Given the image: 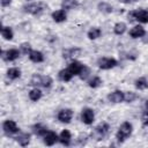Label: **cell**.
<instances>
[{
	"label": "cell",
	"mask_w": 148,
	"mask_h": 148,
	"mask_svg": "<svg viewBox=\"0 0 148 148\" xmlns=\"http://www.w3.org/2000/svg\"><path fill=\"white\" fill-rule=\"evenodd\" d=\"M132 131H133L132 124H131L130 121H124V123L119 126V128H118V131H117V133H116V139H117V141H118V142H124V141L132 134Z\"/></svg>",
	"instance_id": "1"
},
{
	"label": "cell",
	"mask_w": 148,
	"mask_h": 148,
	"mask_svg": "<svg viewBox=\"0 0 148 148\" xmlns=\"http://www.w3.org/2000/svg\"><path fill=\"white\" fill-rule=\"evenodd\" d=\"M45 9H47V5L45 2H32V3H28L25 6H23V12L31 14V15H40L42 13L45 12Z\"/></svg>",
	"instance_id": "2"
},
{
	"label": "cell",
	"mask_w": 148,
	"mask_h": 148,
	"mask_svg": "<svg viewBox=\"0 0 148 148\" xmlns=\"http://www.w3.org/2000/svg\"><path fill=\"white\" fill-rule=\"evenodd\" d=\"M128 21H134L136 20L140 23H148V10L147 9H135V10H131L127 14Z\"/></svg>",
	"instance_id": "3"
},
{
	"label": "cell",
	"mask_w": 148,
	"mask_h": 148,
	"mask_svg": "<svg viewBox=\"0 0 148 148\" xmlns=\"http://www.w3.org/2000/svg\"><path fill=\"white\" fill-rule=\"evenodd\" d=\"M109 132H110V125L106 121H102L95 127L94 133L91 134V136L95 140H103L109 134Z\"/></svg>",
	"instance_id": "4"
},
{
	"label": "cell",
	"mask_w": 148,
	"mask_h": 148,
	"mask_svg": "<svg viewBox=\"0 0 148 148\" xmlns=\"http://www.w3.org/2000/svg\"><path fill=\"white\" fill-rule=\"evenodd\" d=\"M118 65V61L114 58L110 57H101L97 59V66L101 69H111Z\"/></svg>",
	"instance_id": "5"
},
{
	"label": "cell",
	"mask_w": 148,
	"mask_h": 148,
	"mask_svg": "<svg viewBox=\"0 0 148 148\" xmlns=\"http://www.w3.org/2000/svg\"><path fill=\"white\" fill-rule=\"evenodd\" d=\"M2 130L7 135H13V134H17L20 132V128L17 126V124L12 120V119H7L2 123Z\"/></svg>",
	"instance_id": "6"
},
{
	"label": "cell",
	"mask_w": 148,
	"mask_h": 148,
	"mask_svg": "<svg viewBox=\"0 0 148 148\" xmlns=\"http://www.w3.org/2000/svg\"><path fill=\"white\" fill-rule=\"evenodd\" d=\"M20 54H21V51L17 49H8V50L1 51V58L5 61H14L20 57Z\"/></svg>",
	"instance_id": "7"
},
{
	"label": "cell",
	"mask_w": 148,
	"mask_h": 148,
	"mask_svg": "<svg viewBox=\"0 0 148 148\" xmlns=\"http://www.w3.org/2000/svg\"><path fill=\"white\" fill-rule=\"evenodd\" d=\"M95 119V112L91 108H84L81 111V120L86 125H91Z\"/></svg>",
	"instance_id": "8"
},
{
	"label": "cell",
	"mask_w": 148,
	"mask_h": 148,
	"mask_svg": "<svg viewBox=\"0 0 148 148\" xmlns=\"http://www.w3.org/2000/svg\"><path fill=\"white\" fill-rule=\"evenodd\" d=\"M73 114H74V112H73L72 109H68V108L67 109H61L57 114V119L60 123L68 124V123H71V120L73 118Z\"/></svg>",
	"instance_id": "9"
},
{
	"label": "cell",
	"mask_w": 148,
	"mask_h": 148,
	"mask_svg": "<svg viewBox=\"0 0 148 148\" xmlns=\"http://www.w3.org/2000/svg\"><path fill=\"white\" fill-rule=\"evenodd\" d=\"M43 139L46 146H53L57 141H59V135L53 131H47L46 134L43 136Z\"/></svg>",
	"instance_id": "10"
},
{
	"label": "cell",
	"mask_w": 148,
	"mask_h": 148,
	"mask_svg": "<svg viewBox=\"0 0 148 148\" xmlns=\"http://www.w3.org/2000/svg\"><path fill=\"white\" fill-rule=\"evenodd\" d=\"M51 16H52V18H53L54 22L61 23V22H65V21H66V18H67V13H66V10H65L64 8H61V9H57V10L52 12Z\"/></svg>",
	"instance_id": "11"
},
{
	"label": "cell",
	"mask_w": 148,
	"mask_h": 148,
	"mask_svg": "<svg viewBox=\"0 0 148 148\" xmlns=\"http://www.w3.org/2000/svg\"><path fill=\"white\" fill-rule=\"evenodd\" d=\"M108 99L111 103H121L124 102V92L121 90H114L108 95Z\"/></svg>",
	"instance_id": "12"
},
{
	"label": "cell",
	"mask_w": 148,
	"mask_h": 148,
	"mask_svg": "<svg viewBox=\"0 0 148 148\" xmlns=\"http://www.w3.org/2000/svg\"><path fill=\"white\" fill-rule=\"evenodd\" d=\"M16 140V142L21 146V147H27L30 143V134L29 133H17V135L14 138Z\"/></svg>",
	"instance_id": "13"
},
{
	"label": "cell",
	"mask_w": 148,
	"mask_h": 148,
	"mask_svg": "<svg viewBox=\"0 0 148 148\" xmlns=\"http://www.w3.org/2000/svg\"><path fill=\"white\" fill-rule=\"evenodd\" d=\"M72 141V134L68 130H62L61 133L59 134V142L62 146H69Z\"/></svg>",
	"instance_id": "14"
},
{
	"label": "cell",
	"mask_w": 148,
	"mask_h": 148,
	"mask_svg": "<svg viewBox=\"0 0 148 148\" xmlns=\"http://www.w3.org/2000/svg\"><path fill=\"white\" fill-rule=\"evenodd\" d=\"M146 34V30L142 25H134L131 30H130V36L132 38H142L143 35Z\"/></svg>",
	"instance_id": "15"
},
{
	"label": "cell",
	"mask_w": 148,
	"mask_h": 148,
	"mask_svg": "<svg viewBox=\"0 0 148 148\" xmlns=\"http://www.w3.org/2000/svg\"><path fill=\"white\" fill-rule=\"evenodd\" d=\"M28 57L32 62H36V64L44 61V54L38 50H31L30 53L28 54Z\"/></svg>",
	"instance_id": "16"
},
{
	"label": "cell",
	"mask_w": 148,
	"mask_h": 148,
	"mask_svg": "<svg viewBox=\"0 0 148 148\" xmlns=\"http://www.w3.org/2000/svg\"><path fill=\"white\" fill-rule=\"evenodd\" d=\"M82 50L79 49V47H71V49H67L62 52V57L65 59H68V58H75V57H79L81 54Z\"/></svg>",
	"instance_id": "17"
},
{
	"label": "cell",
	"mask_w": 148,
	"mask_h": 148,
	"mask_svg": "<svg viewBox=\"0 0 148 148\" xmlns=\"http://www.w3.org/2000/svg\"><path fill=\"white\" fill-rule=\"evenodd\" d=\"M83 64L82 62H80V61H77V60H73L69 65H68V69L73 73V75H79L80 74V72L82 71V68H83Z\"/></svg>",
	"instance_id": "18"
},
{
	"label": "cell",
	"mask_w": 148,
	"mask_h": 148,
	"mask_svg": "<svg viewBox=\"0 0 148 148\" xmlns=\"http://www.w3.org/2000/svg\"><path fill=\"white\" fill-rule=\"evenodd\" d=\"M31 130H32V133L35 135H37V136H44L46 134V132L49 131L47 127H45L42 124H35V125H32Z\"/></svg>",
	"instance_id": "19"
},
{
	"label": "cell",
	"mask_w": 148,
	"mask_h": 148,
	"mask_svg": "<svg viewBox=\"0 0 148 148\" xmlns=\"http://www.w3.org/2000/svg\"><path fill=\"white\" fill-rule=\"evenodd\" d=\"M73 76H74L73 73H72L68 68H64V69L59 71V73H58V77H59L61 81H64V82H68V81H71Z\"/></svg>",
	"instance_id": "20"
},
{
	"label": "cell",
	"mask_w": 148,
	"mask_h": 148,
	"mask_svg": "<svg viewBox=\"0 0 148 148\" xmlns=\"http://www.w3.org/2000/svg\"><path fill=\"white\" fill-rule=\"evenodd\" d=\"M134 86L136 89L139 90H145V89H148V79L145 77V76H141L139 79H136L134 81Z\"/></svg>",
	"instance_id": "21"
},
{
	"label": "cell",
	"mask_w": 148,
	"mask_h": 148,
	"mask_svg": "<svg viewBox=\"0 0 148 148\" xmlns=\"http://www.w3.org/2000/svg\"><path fill=\"white\" fill-rule=\"evenodd\" d=\"M1 36L3 37V39L6 40H12L13 37H14V31L10 27H6V25H2L1 27Z\"/></svg>",
	"instance_id": "22"
},
{
	"label": "cell",
	"mask_w": 148,
	"mask_h": 148,
	"mask_svg": "<svg viewBox=\"0 0 148 148\" xmlns=\"http://www.w3.org/2000/svg\"><path fill=\"white\" fill-rule=\"evenodd\" d=\"M42 96H43V92H42V90L38 89L37 87H34V88L29 91V98H30L32 102L39 101V99L42 98Z\"/></svg>",
	"instance_id": "23"
},
{
	"label": "cell",
	"mask_w": 148,
	"mask_h": 148,
	"mask_svg": "<svg viewBox=\"0 0 148 148\" xmlns=\"http://www.w3.org/2000/svg\"><path fill=\"white\" fill-rule=\"evenodd\" d=\"M21 76V69L18 67H10L7 71V77L9 80H16Z\"/></svg>",
	"instance_id": "24"
},
{
	"label": "cell",
	"mask_w": 148,
	"mask_h": 148,
	"mask_svg": "<svg viewBox=\"0 0 148 148\" xmlns=\"http://www.w3.org/2000/svg\"><path fill=\"white\" fill-rule=\"evenodd\" d=\"M101 35H102V30L99 28H97V27L90 28L89 31L87 32V36H88L89 39H97V38L101 37Z\"/></svg>",
	"instance_id": "25"
},
{
	"label": "cell",
	"mask_w": 148,
	"mask_h": 148,
	"mask_svg": "<svg viewBox=\"0 0 148 148\" xmlns=\"http://www.w3.org/2000/svg\"><path fill=\"white\" fill-rule=\"evenodd\" d=\"M126 28H127L126 23H124V22H117V23L113 25V32H114L116 35L120 36V35H123V34L126 31Z\"/></svg>",
	"instance_id": "26"
},
{
	"label": "cell",
	"mask_w": 148,
	"mask_h": 148,
	"mask_svg": "<svg viewBox=\"0 0 148 148\" xmlns=\"http://www.w3.org/2000/svg\"><path fill=\"white\" fill-rule=\"evenodd\" d=\"M97 8H98L99 12L105 13V14H110V13L113 12V7L110 3H108V2H99L97 5Z\"/></svg>",
	"instance_id": "27"
},
{
	"label": "cell",
	"mask_w": 148,
	"mask_h": 148,
	"mask_svg": "<svg viewBox=\"0 0 148 148\" xmlns=\"http://www.w3.org/2000/svg\"><path fill=\"white\" fill-rule=\"evenodd\" d=\"M42 79H43V75H39V74H34L30 79V82L29 84L32 86V87H42Z\"/></svg>",
	"instance_id": "28"
},
{
	"label": "cell",
	"mask_w": 148,
	"mask_h": 148,
	"mask_svg": "<svg viewBox=\"0 0 148 148\" xmlns=\"http://www.w3.org/2000/svg\"><path fill=\"white\" fill-rule=\"evenodd\" d=\"M138 98V94L134 91H125L124 92V102L132 103Z\"/></svg>",
	"instance_id": "29"
},
{
	"label": "cell",
	"mask_w": 148,
	"mask_h": 148,
	"mask_svg": "<svg viewBox=\"0 0 148 148\" xmlns=\"http://www.w3.org/2000/svg\"><path fill=\"white\" fill-rule=\"evenodd\" d=\"M102 84V79L99 76H92L89 81H88V86L90 88H98Z\"/></svg>",
	"instance_id": "30"
},
{
	"label": "cell",
	"mask_w": 148,
	"mask_h": 148,
	"mask_svg": "<svg viewBox=\"0 0 148 148\" xmlns=\"http://www.w3.org/2000/svg\"><path fill=\"white\" fill-rule=\"evenodd\" d=\"M77 1L76 0H64L62 2V8L64 9H74L77 7Z\"/></svg>",
	"instance_id": "31"
},
{
	"label": "cell",
	"mask_w": 148,
	"mask_h": 148,
	"mask_svg": "<svg viewBox=\"0 0 148 148\" xmlns=\"http://www.w3.org/2000/svg\"><path fill=\"white\" fill-rule=\"evenodd\" d=\"M20 51H21V53H23V54H29L30 51H31V45H30V43H28V42L21 43V45H20Z\"/></svg>",
	"instance_id": "32"
},
{
	"label": "cell",
	"mask_w": 148,
	"mask_h": 148,
	"mask_svg": "<svg viewBox=\"0 0 148 148\" xmlns=\"http://www.w3.org/2000/svg\"><path fill=\"white\" fill-rule=\"evenodd\" d=\"M89 75H90V68L88 67V66H83V68H82V71L80 72V74H79V77L81 79V80H87L88 77H89Z\"/></svg>",
	"instance_id": "33"
},
{
	"label": "cell",
	"mask_w": 148,
	"mask_h": 148,
	"mask_svg": "<svg viewBox=\"0 0 148 148\" xmlns=\"http://www.w3.org/2000/svg\"><path fill=\"white\" fill-rule=\"evenodd\" d=\"M53 83V80L51 76L49 75H43V79H42V87L44 88H50Z\"/></svg>",
	"instance_id": "34"
},
{
	"label": "cell",
	"mask_w": 148,
	"mask_h": 148,
	"mask_svg": "<svg viewBox=\"0 0 148 148\" xmlns=\"http://www.w3.org/2000/svg\"><path fill=\"white\" fill-rule=\"evenodd\" d=\"M141 121L143 126H148V109H143L141 114Z\"/></svg>",
	"instance_id": "35"
},
{
	"label": "cell",
	"mask_w": 148,
	"mask_h": 148,
	"mask_svg": "<svg viewBox=\"0 0 148 148\" xmlns=\"http://www.w3.org/2000/svg\"><path fill=\"white\" fill-rule=\"evenodd\" d=\"M12 1H13V0H0V3H1L2 7H6V6H8Z\"/></svg>",
	"instance_id": "36"
},
{
	"label": "cell",
	"mask_w": 148,
	"mask_h": 148,
	"mask_svg": "<svg viewBox=\"0 0 148 148\" xmlns=\"http://www.w3.org/2000/svg\"><path fill=\"white\" fill-rule=\"evenodd\" d=\"M141 39H142V42H143L145 44H148V32H146Z\"/></svg>",
	"instance_id": "37"
},
{
	"label": "cell",
	"mask_w": 148,
	"mask_h": 148,
	"mask_svg": "<svg viewBox=\"0 0 148 148\" xmlns=\"http://www.w3.org/2000/svg\"><path fill=\"white\" fill-rule=\"evenodd\" d=\"M123 3H126V5H128V3H134V2H136V1H139V0H120Z\"/></svg>",
	"instance_id": "38"
},
{
	"label": "cell",
	"mask_w": 148,
	"mask_h": 148,
	"mask_svg": "<svg viewBox=\"0 0 148 148\" xmlns=\"http://www.w3.org/2000/svg\"><path fill=\"white\" fill-rule=\"evenodd\" d=\"M27 1H30V0H27Z\"/></svg>",
	"instance_id": "39"
}]
</instances>
